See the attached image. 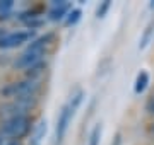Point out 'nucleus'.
<instances>
[{
	"mask_svg": "<svg viewBox=\"0 0 154 145\" xmlns=\"http://www.w3.org/2000/svg\"><path fill=\"white\" fill-rule=\"evenodd\" d=\"M33 120L29 114L16 116L5 121H0V135L5 140H22L33 130Z\"/></svg>",
	"mask_w": 154,
	"mask_h": 145,
	"instance_id": "obj_1",
	"label": "nucleus"
},
{
	"mask_svg": "<svg viewBox=\"0 0 154 145\" xmlns=\"http://www.w3.org/2000/svg\"><path fill=\"white\" fill-rule=\"evenodd\" d=\"M4 34H5V31H4V29H0V39H2V36H4Z\"/></svg>",
	"mask_w": 154,
	"mask_h": 145,
	"instance_id": "obj_22",
	"label": "nucleus"
},
{
	"mask_svg": "<svg viewBox=\"0 0 154 145\" xmlns=\"http://www.w3.org/2000/svg\"><path fill=\"white\" fill-rule=\"evenodd\" d=\"M45 68H46V63L41 61L38 65L31 67L29 70H26V78H34V80H39V77L45 73Z\"/></svg>",
	"mask_w": 154,
	"mask_h": 145,
	"instance_id": "obj_10",
	"label": "nucleus"
},
{
	"mask_svg": "<svg viewBox=\"0 0 154 145\" xmlns=\"http://www.w3.org/2000/svg\"><path fill=\"white\" fill-rule=\"evenodd\" d=\"M75 114V111L72 109V106L67 102L63 104L58 113V118H57V126H55V138H57V144H60L62 140L65 138V133L69 130V125L72 121V116Z\"/></svg>",
	"mask_w": 154,
	"mask_h": 145,
	"instance_id": "obj_4",
	"label": "nucleus"
},
{
	"mask_svg": "<svg viewBox=\"0 0 154 145\" xmlns=\"http://www.w3.org/2000/svg\"><path fill=\"white\" fill-rule=\"evenodd\" d=\"M4 145H21V140H5Z\"/></svg>",
	"mask_w": 154,
	"mask_h": 145,
	"instance_id": "obj_19",
	"label": "nucleus"
},
{
	"mask_svg": "<svg viewBox=\"0 0 154 145\" xmlns=\"http://www.w3.org/2000/svg\"><path fill=\"white\" fill-rule=\"evenodd\" d=\"M45 55L46 53H31V51H24L22 55H19L14 61V67L19 70H29L31 67L38 65L41 61H45Z\"/></svg>",
	"mask_w": 154,
	"mask_h": 145,
	"instance_id": "obj_5",
	"label": "nucleus"
},
{
	"mask_svg": "<svg viewBox=\"0 0 154 145\" xmlns=\"http://www.w3.org/2000/svg\"><path fill=\"white\" fill-rule=\"evenodd\" d=\"M4 144H5V138H4V137L0 135V145H4Z\"/></svg>",
	"mask_w": 154,
	"mask_h": 145,
	"instance_id": "obj_20",
	"label": "nucleus"
},
{
	"mask_svg": "<svg viewBox=\"0 0 154 145\" xmlns=\"http://www.w3.org/2000/svg\"><path fill=\"white\" fill-rule=\"evenodd\" d=\"M81 16H82V10L81 9H72L69 12V16L65 17V26H75L81 21Z\"/></svg>",
	"mask_w": 154,
	"mask_h": 145,
	"instance_id": "obj_11",
	"label": "nucleus"
},
{
	"mask_svg": "<svg viewBox=\"0 0 154 145\" xmlns=\"http://www.w3.org/2000/svg\"><path fill=\"white\" fill-rule=\"evenodd\" d=\"M70 10L72 4H69V2H51V7L48 10V19L50 21H63Z\"/></svg>",
	"mask_w": 154,
	"mask_h": 145,
	"instance_id": "obj_6",
	"label": "nucleus"
},
{
	"mask_svg": "<svg viewBox=\"0 0 154 145\" xmlns=\"http://www.w3.org/2000/svg\"><path fill=\"white\" fill-rule=\"evenodd\" d=\"M41 90V82L34 78H22L19 82H11L4 89L0 90V94L4 97L11 99H19V97H38Z\"/></svg>",
	"mask_w": 154,
	"mask_h": 145,
	"instance_id": "obj_2",
	"label": "nucleus"
},
{
	"mask_svg": "<svg viewBox=\"0 0 154 145\" xmlns=\"http://www.w3.org/2000/svg\"><path fill=\"white\" fill-rule=\"evenodd\" d=\"M34 33L31 29L28 31H14V33H5L0 39V50H12L17 46L24 45L28 41H33Z\"/></svg>",
	"mask_w": 154,
	"mask_h": 145,
	"instance_id": "obj_3",
	"label": "nucleus"
},
{
	"mask_svg": "<svg viewBox=\"0 0 154 145\" xmlns=\"http://www.w3.org/2000/svg\"><path fill=\"white\" fill-rule=\"evenodd\" d=\"M53 38H55V34H53V33H46L45 36L34 38L24 51H31V53H46V48L51 45Z\"/></svg>",
	"mask_w": 154,
	"mask_h": 145,
	"instance_id": "obj_7",
	"label": "nucleus"
},
{
	"mask_svg": "<svg viewBox=\"0 0 154 145\" xmlns=\"http://www.w3.org/2000/svg\"><path fill=\"white\" fill-rule=\"evenodd\" d=\"M14 7V0H0V14H9Z\"/></svg>",
	"mask_w": 154,
	"mask_h": 145,
	"instance_id": "obj_15",
	"label": "nucleus"
},
{
	"mask_svg": "<svg viewBox=\"0 0 154 145\" xmlns=\"http://www.w3.org/2000/svg\"><path fill=\"white\" fill-rule=\"evenodd\" d=\"M149 132H151V133H154V123L151 125V126H149Z\"/></svg>",
	"mask_w": 154,
	"mask_h": 145,
	"instance_id": "obj_21",
	"label": "nucleus"
},
{
	"mask_svg": "<svg viewBox=\"0 0 154 145\" xmlns=\"http://www.w3.org/2000/svg\"><path fill=\"white\" fill-rule=\"evenodd\" d=\"M152 31H154V22H151L147 28H146V31H144V34H142V38H140V43H139V48H140V50H144V48L149 45L151 36H152Z\"/></svg>",
	"mask_w": 154,
	"mask_h": 145,
	"instance_id": "obj_12",
	"label": "nucleus"
},
{
	"mask_svg": "<svg viewBox=\"0 0 154 145\" xmlns=\"http://www.w3.org/2000/svg\"><path fill=\"white\" fill-rule=\"evenodd\" d=\"M45 135H46V120H39L31 130V144L39 145V142L45 138Z\"/></svg>",
	"mask_w": 154,
	"mask_h": 145,
	"instance_id": "obj_8",
	"label": "nucleus"
},
{
	"mask_svg": "<svg viewBox=\"0 0 154 145\" xmlns=\"http://www.w3.org/2000/svg\"><path fill=\"white\" fill-rule=\"evenodd\" d=\"M101 125H96L91 133H89V140H88V145H99V140H101Z\"/></svg>",
	"mask_w": 154,
	"mask_h": 145,
	"instance_id": "obj_13",
	"label": "nucleus"
},
{
	"mask_svg": "<svg viewBox=\"0 0 154 145\" xmlns=\"http://www.w3.org/2000/svg\"><path fill=\"white\" fill-rule=\"evenodd\" d=\"M110 7H111V2H110V0H105V2H103V4L98 7V10H96V16H98L99 19H101V17H105L106 14H108V10H110Z\"/></svg>",
	"mask_w": 154,
	"mask_h": 145,
	"instance_id": "obj_14",
	"label": "nucleus"
},
{
	"mask_svg": "<svg viewBox=\"0 0 154 145\" xmlns=\"http://www.w3.org/2000/svg\"><path fill=\"white\" fill-rule=\"evenodd\" d=\"M111 145H122V133H116L115 137H113V142H111Z\"/></svg>",
	"mask_w": 154,
	"mask_h": 145,
	"instance_id": "obj_18",
	"label": "nucleus"
},
{
	"mask_svg": "<svg viewBox=\"0 0 154 145\" xmlns=\"http://www.w3.org/2000/svg\"><path fill=\"white\" fill-rule=\"evenodd\" d=\"M149 80H151L149 73L146 72V70H140V72L137 73V77H135V82H134V92L140 96V94L144 92V90L147 89Z\"/></svg>",
	"mask_w": 154,
	"mask_h": 145,
	"instance_id": "obj_9",
	"label": "nucleus"
},
{
	"mask_svg": "<svg viewBox=\"0 0 154 145\" xmlns=\"http://www.w3.org/2000/svg\"><path fill=\"white\" fill-rule=\"evenodd\" d=\"M146 109H147L151 114H154V97H151V99L147 101V104H146Z\"/></svg>",
	"mask_w": 154,
	"mask_h": 145,
	"instance_id": "obj_17",
	"label": "nucleus"
},
{
	"mask_svg": "<svg viewBox=\"0 0 154 145\" xmlns=\"http://www.w3.org/2000/svg\"><path fill=\"white\" fill-rule=\"evenodd\" d=\"M41 24H43V21H41V19H38V17H34V19H31V21H28V22H26V26H28V28H31V29H36V28H39Z\"/></svg>",
	"mask_w": 154,
	"mask_h": 145,
	"instance_id": "obj_16",
	"label": "nucleus"
}]
</instances>
